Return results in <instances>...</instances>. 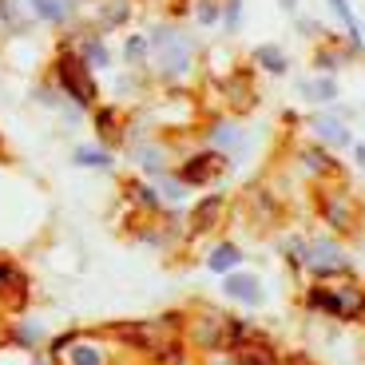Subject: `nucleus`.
Segmentation results:
<instances>
[{
  "label": "nucleus",
  "instance_id": "14",
  "mask_svg": "<svg viewBox=\"0 0 365 365\" xmlns=\"http://www.w3.org/2000/svg\"><path fill=\"white\" fill-rule=\"evenodd\" d=\"M88 64H96V68H100V64H108V48L91 40V44H88Z\"/></svg>",
  "mask_w": 365,
  "mask_h": 365
},
{
  "label": "nucleus",
  "instance_id": "11",
  "mask_svg": "<svg viewBox=\"0 0 365 365\" xmlns=\"http://www.w3.org/2000/svg\"><path fill=\"white\" fill-rule=\"evenodd\" d=\"M235 262H238V250L235 247H219L215 255H210V270H230Z\"/></svg>",
  "mask_w": 365,
  "mask_h": 365
},
{
  "label": "nucleus",
  "instance_id": "12",
  "mask_svg": "<svg viewBox=\"0 0 365 365\" xmlns=\"http://www.w3.org/2000/svg\"><path fill=\"white\" fill-rule=\"evenodd\" d=\"M329 9L341 16V24L349 28V36H354V44H357V20H354V12H349V4H346V0H329Z\"/></svg>",
  "mask_w": 365,
  "mask_h": 365
},
{
  "label": "nucleus",
  "instance_id": "17",
  "mask_svg": "<svg viewBox=\"0 0 365 365\" xmlns=\"http://www.w3.org/2000/svg\"><path fill=\"white\" fill-rule=\"evenodd\" d=\"M199 16H202V20H215L219 12H215V4H202V9H199Z\"/></svg>",
  "mask_w": 365,
  "mask_h": 365
},
{
  "label": "nucleus",
  "instance_id": "15",
  "mask_svg": "<svg viewBox=\"0 0 365 365\" xmlns=\"http://www.w3.org/2000/svg\"><path fill=\"white\" fill-rule=\"evenodd\" d=\"M306 91H310L314 100H334V83H329V80H322V83H310Z\"/></svg>",
  "mask_w": 365,
  "mask_h": 365
},
{
  "label": "nucleus",
  "instance_id": "3",
  "mask_svg": "<svg viewBox=\"0 0 365 365\" xmlns=\"http://www.w3.org/2000/svg\"><path fill=\"white\" fill-rule=\"evenodd\" d=\"M314 306H326V310H334V314H357L365 306V298H361V290H354V286H326V290H314Z\"/></svg>",
  "mask_w": 365,
  "mask_h": 365
},
{
  "label": "nucleus",
  "instance_id": "2",
  "mask_svg": "<svg viewBox=\"0 0 365 365\" xmlns=\"http://www.w3.org/2000/svg\"><path fill=\"white\" fill-rule=\"evenodd\" d=\"M60 83H64V91L72 96L76 103H91V100H96V83H91L88 68H83L80 60H72V56L60 60Z\"/></svg>",
  "mask_w": 365,
  "mask_h": 365
},
{
  "label": "nucleus",
  "instance_id": "6",
  "mask_svg": "<svg viewBox=\"0 0 365 365\" xmlns=\"http://www.w3.org/2000/svg\"><path fill=\"white\" fill-rule=\"evenodd\" d=\"M227 294L230 298H238V302H262V290H258V282L255 278H227Z\"/></svg>",
  "mask_w": 365,
  "mask_h": 365
},
{
  "label": "nucleus",
  "instance_id": "13",
  "mask_svg": "<svg viewBox=\"0 0 365 365\" xmlns=\"http://www.w3.org/2000/svg\"><path fill=\"white\" fill-rule=\"evenodd\" d=\"M76 163H83V167H108L111 159L103 155V151H91V147H83L80 155H76Z\"/></svg>",
  "mask_w": 365,
  "mask_h": 365
},
{
  "label": "nucleus",
  "instance_id": "21",
  "mask_svg": "<svg viewBox=\"0 0 365 365\" xmlns=\"http://www.w3.org/2000/svg\"><path fill=\"white\" fill-rule=\"evenodd\" d=\"M282 4H286V9H294V4H298V0H282Z\"/></svg>",
  "mask_w": 365,
  "mask_h": 365
},
{
  "label": "nucleus",
  "instance_id": "5",
  "mask_svg": "<svg viewBox=\"0 0 365 365\" xmlns=\"http://www.w3.org/2000/svg\"><path fill=\"white\" fill-rule=\"evenodd\" d=\"M310 266L314 270H346V258L338 255L334 242H314L310 247Z\"/></svg>",
  "mask_w": 365,
  "mask_h": 365
},
{
  "label": "nucleus",
  "instance_id": "7",
  "mask_svg": "<svg viewBox=\"0 0 365 365\" xmlns=\"http://www.w3.org/2000/svg\"><path fill=\"white\" fill-rule=\"evenodd\" d=\"M318 135H322V139H329V143H338V147H346V143H349V131L341 128L338 119H318Z\"/></svg>",
  "mask_w": 365,
  "mask_h": 365
},
{
  "label": "nucleus",
  "instance_id": "20",
  "mask_svg": "<svg viewBox=\"0 0 365 365\" xmlns=\"http://www.w3.org/2000/svg\"><path fill=\"white\" fill-rule=\"evenodd\" d=\"M357 159H361V167H365V147H357Z\"/></svg>",
  "mask_w": 365,
  "mask_h": 365
},
{
  "label": "nucleus",
  "instance_id": "22",
  "mask_svg": "<svg viewBox=\"0 0 365 365\" xmlns=\"http://www.w3.org/2000/svg\"><path fill=\"white\" fill-rule=\"evenodd\" d=\"M0 282H4V270H0Z\"/></svg>",
  "mask_w": 365,
  "mask_h": 365
},
{
  "label": "nucleus",
  "instance_id": "9",
  "mask_svg": "<svg viewBox=\"0 0 365 365\" xmlns=\"http://www.w3.org/2000/svg\"><path fill=\"white\" fill-rule=\"evenodd\" d=\"M255 60H258V64H266L270 72H282V68H286V56L278 52V48H270V44H266V48H258V52H255Z\"/></svg>",
  "mask_w": 365,
  "mask_h": 365
},
{
  "label": "nucleus",
  "instance_id": "18",
  "mask_svg": "<svg viewBox=\"0 0 365 365\" xmlns=\"http://www.w3.org/2000/svg\"><path fill=\"white\" fill-rule=\"evenodd\" d=\"M72 4H76V0H56V9H60V12H68Z\"/></svg>",
  "mask_w": 365,
  "mask_h": 365
},
{
  "label": "nucleus",
  "instance_id": "4",
  "mask_svg": "<svg viewBox=\"0 0 365 365\" xmlns=\"http://www.w3.org/2000/svg\"><path fill=\"white\" fill-rule=\"evenodd\" d=\"M60 357L68 365H103V354L91 341H68V346H60Z\"/></svg>",
  "mask_w": 365,
  "mask_h": 365
},
{
  "label": "nucleus",
  "instance_id": "8",
  "mask_svg": "<svg viewBox=\"0 0 365 365\" xmlns=\"http://www.w3.org/2000/svg\"><path fill=\"white\" fill-rule=\"evenodd\" d=\"M222 167V159L219 155H202V163H195V167H187V179L191 182H202V179H210V175Z\"/></svg>",
  "mask_w": 365,
  "mask_h": 365
},
{
  "label": "nucleus",
  "instance_id": "19",
  "mask_svg": "<svg viewBox=\"0 0 365 365\" xmlns=\"http://www.w3.org/2000/svg\"><path fill=\"white\" fill-rule=\"evenodd\" d=\"M242 365H270V361H266V357H247Z\"/></svg>",
  "mask_w": 365,
  "mask_h": 365
},
{
  "label": "nucleus",
  "instance_id": "10",
  "mask_svg": "<svg viewBox=\"0 0 365 365\" xmlns=\"http://www.w3.org/2000/svg\"><path fill=\"white\" fill-rule=\"evenodd\" d=\"M219 210H222V199H207L199 210H195V227H199V230H207V227H210V219H215Z\"/></svg>",
  "mask_w": 365,
  "mask_h": 365
},
{
  "label": "nucleus",
  "instance_id": "16",
  "mask_svg": "<svg viewBox=\"0 0 365 365\" xmlns=\"http://www.w3.org/2000/svg\"><path fill=\"white\" fill-rule=\"evenodd\" d=\"M215 143H238V139H235V131H230V128H219V131H215Z\"/></svg>",
  "mask_w": 365,
  "mask_h": 365
},
{
  "label": "nucleus",
  "instance_id": "1",
  "mask_svg": "<svg viewBox=\"0 0 365 365\" xmlns=\"http://www.w3.org/2000/svg\"><path fill=\"white\" fill-rule=\"evenodd\" d=\"M151 48H155L159 72H167V76L187 72V64H191V44H187L179 32H171V28H159V32H151Z\"/></svg>",
  "mask_w": 365,
  "mask_h": 365
}]
</instances>
